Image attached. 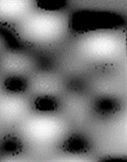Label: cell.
<instances>
[{
	"label": "cell",
	"mask_w": 127,
	"mask_h": 162,
	"mask_svg": "<svg viewBox=\"0 0 127 162\" xmlns=\"http://www.w3.org/2000/svg\"><path fill=\"white\" fill-rule=\"evenodd\" d=\"M9 87L12 89H20V87H22V83L20 80H15V79H11L9 82Z\"/></svg>",
	"instance_id": "3957f363"
},
{
	"label": "cell",
	"mask_w": 127,
	"mask_h": 162,
	"mask_svg": "<svg viewBox=\"0 0 127 162\" xmlns=\"http://www.w3.org/2000/svg\"><path fill=\"white\" fill-rule=\"evenodd\" d=\"M37 106L40 110H51L54 106L53 101L50 99L47 98H42L40 99V101L38 100Z\"/></svg>",
	"instance_id": "7a4b0ae2"
},
{
	"label": "cell",
	"mask_w": 127,
	"mask_h": 162,
	"mask_svg": "<svg viewBox=\"0 0 127 162\" xmlns=\"http://www.w3.org/2000/svg\"><path fill=\"white\" fill-rule=\"evenodd\" d=\"M65 2H58V1H45V2H39L38 6L45 10L54 11L58 10L65 5Z\"/></svg>",
	"instance_id": "6da1fadb"
}]
</instances>
